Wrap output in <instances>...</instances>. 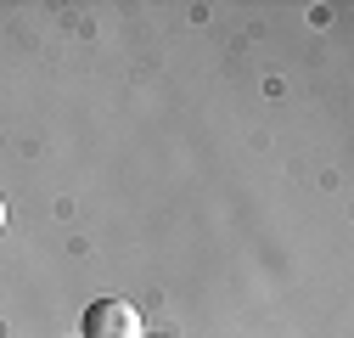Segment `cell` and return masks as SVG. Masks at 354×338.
Masks as SVG:
<instances>
[{
    "label": "cell",
    "mask_w": 354,
    "mask_h": 338,
    "mask_svg": "<svg viewBox=\"0 0 354 338\" xmlns=\"http://www.w3.org/2000/svg\"><path fill=\"white\" fill-rule=\"evenodd\" d=\"M0 226H6V203H0Z\"/></svg>",
    "instance_id": "cell-2"
},
{
    "label": "cell",
    "mask_w": 354,
    "mask_h": 338,
    "mask_svg": "<svg viewBox=\"0 0 354 338\" xmlns=\"http://www.w3.org/2000/svg\"><path fill=\"white\" fill-rule=\"evenodd\" d=\"M84 338H141V310L124 299H96L84 310Z\"/></svg>",
    "instance_id": "cell-1"
}]
</instances>
